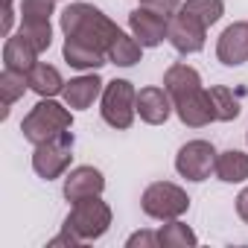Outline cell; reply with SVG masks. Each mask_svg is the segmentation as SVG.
<instances>
[{
  "label": "cell",
  "instance_id": "1",
  "mask_svg": "<svg viewBox=\"0 0 248 248\" xmlns=\"http://www.w3.org/2000/svg\"><path fill=\"white\" fill-rule=\"evenodd\" d=\"M62 30L67 38H76V41H82V44L105 53V56H108V47L114 44V38L120 35V27L91 3L67 6L62 12Z\"/></svg>",
  "mask_w": 248,
  "mask_h": 248
},
{
  "label": "cell",
  "instance_id": "2",
  "mask_svg": "<svg viewBox=\"0 0 248 248\" xmlns=\"http://www.w3.org/2000/svg\"><path fill=\"white\" fill-rule=\"evenodd\" d=\"M70 126H73L70 108H64V105H59V102H53V99L44 96V99L24 117L21 132H24V138H27L32 146H41V143H47V140H53V138H59V135H64V132H70Z\"/></svg>",
  "mask_w": 248,
  "mask_h": 248
},
{
  "label": "cell",
  "instance_id": "3",
  "mask_svg": "<svg viewBox=\"0 0 248 248\" xmlns=\"http://www.w3.org/2000/svg\"><path fill=\"white\" fill-rule=\"evenodd\" d=\"M102 120L111 129H129L138 114V91L126 79H114L102 88Z\"/></svg>",
  "mask_w": 248,
  "mask_h": 248
},
{
  "label": "cell",
  "instance_id": "4",
  "mask_svg": "<svg viewBox=\"0 0 248 248\" xmlns=\"http://www.w3.org/2000/svg\"><path fill=\"white\" fill-rule=\"evenodd\" d=\"M111 225V210L108 204L99 199V196H91V199H82V202H73V210L64 222L67 231H73L82 242L88 239H99Z\"/></svg>",
  "mask_w": 248,
  "mask_h": 248
},
{
  "label": "cell",
  "instance_id": "5",
  "mask_svg": "<svg viewBox=\"0 0 248 248\" xmlns=\"http://www.w3.org/2000/svg\"><path fill=\"white\" fill-rule=\"evenodd\" d=\"M143 213L152 216V219H178L187 207H190V199L187 193L178 187V184H170V181H155L146 187L143 193Z\"/></svg>",
  "mask_w": 248,
  "mask_h": 248
},
{
  "label": "cell",
  "instance_id": "6",
  "mask_svg": "<svg viewBox=\"0 0 248 248\" xmlns=\"http://www.w3.org/2000/svg\"><path fill=\"white\" fill-rule=\"evenodd\" d=\"M73 152V132H64L41 146H35V155H32V170L41 175V178H59L67 167H70V155Z\"/></svg>",
  "mask_w": 248,
  "mask_h": 248
},
{
  "label": "cell",
  "instance_id": "7",
  "mask_svg": "<svg viewBox=\"0 0 248 248\" xmlns=\"http://www.w3.org/2000/svg\"><path fill=\"white\" fill-rule=\"evenodd\" d=\"M175 170L187 181H204L216 170V149L207 140H190L175 155Z\"/></svg>",
  "mask_w": 248,
  "mask_h": 248
},
{
  "label": "cell",
  "instance_id": "8",
  "mask_svg": "<svg viewBox=\"0 0 248 248\" xmlns=\"http://www.w3.org/2000/svg\"><path fill=\"white\" fill-rule=\"evenodd\" d=\"M204 35H207V27L202 21H196L190 12L178 9L172 18H170V30H167V41L181 53V56H190V53H199L204 47Z\"/></svg>",
  "mask_w": 248,
  "mask_h": 248
},
{
  "label": "cell",
  "instance_id": "9",
  "mask_svg": "<svg viewBox=\"0 0 248 248\" xmlns=\"http://www.w3.org/2000/svg\"><path fill=\"white\" fill-rule=\"evenodd\" d=\"M129 30L132 35L143 44V47H158L164 38H167V30H170V18L161 15V12H152L146 6L135 9L129 15Z\"/></svg>",
  "mask_w": 248,
  "mask_h": 248
},
{
  "label": "cell",
  "instance_id": "10",
  "mask_svg": "<svg viewBox=\"0 0 248 248\" xmlns=\"http://www.w3.org/2000/svg\"><path fill=\"white\" fill-rule=\"evenodd\" d=\"M216 59L228 67H239L248 62V21H236L219 35Z\"/></svg>",
  "mask_w": 248,
  "mask_h": 248
},
{
  "label": "cell",
  "instance_id": "11",
  "mask_svg": "<svg viewBox=\"0 0 248 248\" xmlns=\"http://www.w3.org/2000/svg\"><path fill=\"white\" fill-rule=\"evenodd\" d=\"M172 96L167 93V88H140L138 91V114L149 126H161L172 114Z\"/></svg>",
  "mask_w": 248,
  "mask_h": 248
},
{
  "label": "cell",
  "instance_id": "12",
  "mask_svg": "<svg viewBox=\"0 0 248 248\" xmlns=\"http://www.w3.org/2000/svg\"><path fill=\"white\" fill-rule=\"evenodd\" d=\"M172 105H175V114L181 117V123L190 126V129H202V126H207V123L216 120L213 108H210V99H207V88H199V91L175 99Z\"/></svg>",
  "mask_w": 248,
  "mask_h": 248
},
{
  "label": "cell",
  "instance_id": "13",
  "mask_svg": "<svg viewBox=\"0 0 248 248\" xmlns=\"http://www.w3.org/2000/svg\"><path fill=\"white\" fill-rule=\"evenodd\" d=\"M102 88H105V82H102L96 73H88V76H76V79L64 82L62 96H64V105H67V108L85 111V108L93 105L96 96H102Z\"/></svg>",
  "mask_w": 248,
  "mask_h": 248
},
{
  "label": "cell",
  "instance_id": "14",
  "mask_svg": "<svg viewBox=\"0 0 248 248\" xmlns=\"http://www.w3.org/2000/svg\"><path fill=\"white\" fill-rule=\"evenodd\" d=\"M102 187H105V178L93 167H76L64 178V196H67V202H82V199L99 196Z\"/></svg>",
  "mask_w": 248,
  "mask_h": 248
},
{
  "label": "cell",
  "instance_id": "15",
  "mask_svg": "<svg viewBox=\"0 0 248 248\" xmlns=\"http://www.w3.org/2000/svg\"><path fill=\"white\" fill-rule=\"evenodd\" d=\"M35 64H38V50H35L21 32H18V35H9V38H6V47H3V67L30 73Z\"/></svg>",
  "mask_w": 248,
  "mask_h": 248
},
{
  "label": "cell",
  "instance_id": "16",
  "mask_svg": "<svg viewBox=\"0 0 248 248\" xmlns=\"http://www.w3.org/2000/svg\"><path fill=\"white\" fill-rule=\"evenodd\" d=\"M164 88H167V93H170L172 102H175V99H181V96L199 91V88H202V76H199L196 67L178 62V64H172V67L164 73Z\"/></svg>",
  "mask_w": 248,
  "mask_h": 248
},
{
  "label": "cell",
  "instance_id": "17",
  "mask_svg": "<svg viewBox=\"0 0 248 248\" xmlns=\"http://www.w3.org/2000/svg\"><path fill=\"white\" fill-rule=\"evenodd\" d=\"M27 79H30V88H32L38 96H47V99H53L56 93L64 91V79H62L59 67H53V64H47V62H38V64L27 73Z\"/></svg>",
  "mask_w": 248,
  "mask_h": 248
},
{
  "label": "cell",
  "instance_id": "18",
  "mask_svg": "<svg viewBox=\"0 0 248 248\" xmlns=\"http://www.w3.org/2000/svg\"><path fill=\"white\" fill-rule=\"evenodd\" d=\"M64 62L76 70H96L108 62V56L82 44V41H76V38H64Z\"/></svg>",
  "mask_w": 248,
  "mask_h": 248
},
{
  "label": "cell",
  "instance_id": "19",
  "mask_svg": "<svg viewBox=\"0 0 248 248\" xmlns=\"http://www.w3.org/2000/svg\"><path fill=\"white\" fill-rule=\"evenodd\" d=\"M216 178L225 184H239L248 178V155L239 149H228L222 155H216Z\"/></svg>",
  "mask_w": 248,
  "mask_h": 248
},
{
  "label": "cell",
  "instance_id": "20",
  "mask_svg": "<svg viewBox=\"0 0 248 248\" xmlns=\"http://www.w3.org/2000/svg\"><path fill=\"white\" fill-rule=\"evenodd\" d=\"M207 99H210L213 117H216V120H222V123L236 120V117H239V111H242L239 96H236L231 88H225V85H210V88H207Z\"/></svg>",
  "mask_w": 248,
  "mask_h": 248
},
{
  "label": "cell",
  "instance_id": "21",
  "mask_svg": "<svg viewBox=\"0 0 248 248\" xmlns=\"http://www.w3.org/2000/svg\"><path fill=\"white\" fill-rule=\"evenodd\" d=\"M140 53H143V44L135 38V35H126L120 32L114 38V44L108 47V62L117 64V67H132L140 62Z\"/></svg>",
  "mask_w": 248,
  "mask_h": 248
},
{
  "label": "cell",
  "instance_id": "22",
  "mask_svg": "<svg viewBox=\"0 0 248 248\" xmlns=\"http://www.w3.org/2000/svg\"><path fill=\"white\" fill-rule=\"evenodd\" d=\"M27 88H30L27 73L3 67V73H0V93H3V117H6V114H9V108L18 102V96H24V91H27Z\"/></svg>",
  "mask_w": 248,
  "mask_h": 248
},
{
  "label": "cell",
  "instance_id": "23",
  "mask_svg": "<svg viewBox=\"0 0 248 248\" xmlns=\"http://www.w3.org/2000/svg\"><path fill=\"white\" fill-rule=\"evenodd\" d=\"M184 12H190L196 21H202L204 27H213L222 15H225V3L222 0H184L181 3Z\"/></svg>",
  "mask_w": 248,
  "mask_h": 248
},
{
  "label": "cell",
  "instance_id": "24",
  "mask_svg": "<svg viewBox=\"0 0 248 248\" xmlns=\"http://www.w3.org/2000/svg\"><path fill=\"white\" fill-rule=\"evenodd\" d=\"M21 35L38 53H44L50 47V41H53V27H50V21H21Z\"/></svg>",
  "mask_w": 248,
  "mask_h": 248
},
{
  "label": "cell",
  "instance_id": "25",
  "mask_svg": "<svg viewBox=\"0 0 248 248\" xmlns=\"http://www.w3.org/2000/svg\"><path fill=\"white\" fill-rule=\"evenodd\" d=\"M158 239H161V245H167V248L196 245V233H193L187 225H181V222H170V225H164V228L158 231Z\"/></svg>",
  "mask_w": 248,
  "mask_h": 248
},
{
  "label": "cell",
  "instance_id": "26",
  "mask_svg": "<svg viewBox=\"0 0 248 248\" xmlns=\"http://www.w3.org/2000/svg\"><path fill=\"white\" fill-rule=\"evenodd\" d=\"M53 9H56V0H24L21 18L24 21H50Z\"/></svg>",
  "mask_w": 248,
  "mask_h": 248
},
{
  "label": "cell",
  "instance_id": "27",
  "mask_svg": "<svg viewBox=\"0 0 248 248\" xmlns=\"http://www.w3.org/2000/svg\"><path fill=\"white\" fill-rule=\"evenodd\" d=\"M140 6L152 9V12H161L167 18H172L178 9H181V0H140Z\"/></svg>",
  "mask_w": 248,
  "mask_h": 248
},
{
  "label": "cell",
  "instance_id": "28",
  "mask_svg": "<svg viewBox=\"0 0 248 248\" xmlns=\"http://www.w3.org/2000/svg\"><path fill=\"white\" fill-rule=\"evenodd\" d=\"M129 248H135V245H161V239H158V233H149V231H143V233H132L129 236V242H126Z\"/></svg>",
  "mask_w": 248,
  "mask_h": 248
},
{
  "label": "cell",
  "instance_id": "29",
  "mask_svg": "<svg viewBox=\"0 0 248 248\" xmlns=\"http://www.w3.org/2000/svg\"><path fill=\"white\" fill-rule=\"evenodd\" d=\"M236 213H239V219L248 225V187L236 196Z\"/></svg>",
  "mask_w": 248,
  "mask_h": 248
},
{
  "label": "cell",
  "instance_id": "30",
  "mask_svg": "<svg viewBox=\"0 0 248 248\" xmlns=\"http://www.w3.org/2000/svg\"><path fill=\"white\" fill-rule=\"evenodd\" d=\"M3 6H12V0H3Z\"/></svg>",
  "mask_w": 248,
  "mask_h": 248
}]
</instances>
